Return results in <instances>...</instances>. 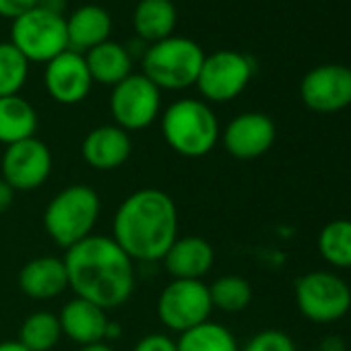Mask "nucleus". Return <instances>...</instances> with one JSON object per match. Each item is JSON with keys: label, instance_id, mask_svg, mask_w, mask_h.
I'll return each instance as SVG.
<instances>
[{"label": "nucleus", "instance_id": "nucleus-37", "mask_svg": "<svg viewBox=\"0 0 351 351\" xmlns=\"http://www.w3.org/2000/svg\"><path fill=\"white\" fill-rule=\"evenodd\" d=\"M310 351H318V349H310Z\"/></svg>", "mask_w": 351, "mask_h": 351}, {"label": "nucleus", "instance_id": "nucleus-18", "mask_svg": "<svg viewBox=\"0 0 351 351\" xmlns=\"http://www.w3.org/2000/svg\"><path fill=\"white\" fill-rule=\"evenodd\" d=\"M19 287L32 300H54L69 287L64 261L58 256H36L19 271Z\"/></svg>", "mask_w": 351, "mask_h": 351}, {"label": "nucleus", "instance_id": "nucleus-13", "mask_svg": "<svg viewBox=\"0 0 351 351\" xmlns=\"http://www.w3.org/2000/svg\"><path fill=\"white\" fill-rule=\"evenodd\" d=\"M44 87L56 104H81L91 93L93 87V79L87 69L85 56L75 50H66L52 58L44 71Z\"/></svg>", "mask_w": 351, "mask_h": 351}, {"label": "nucleus", "instance_id": "nucleus-14", "mask_svg": "<svg viewBox=\"0 0 351 351\" xmlns=\"http://www.w3.org/2000/svg\"><path fill=\"white\" fill-rule=\"evenodd\" d=\"M275 138L277 128L271 116L263 112H244L228 122L219 141L232 157L256 159L273 147Z\"/></svg>", "mask_w": 351, "mask_h": 351}, {"label": "nucleus", "instance_id": "nucleus-30", "mask_svg": "<svg viewBox=\"0 0 351 351\" xmlns=\"http://www.w3.org/2000/svg\"><path fill=\"white\" fill-rule=\"evenodd\" d=\"M40 0H0V17L3 19H19L25 13L34 11Z\"/></svg>", "mask_w": 351, "mask_h": 351}, {"label": "nucleus", "instance_id": "nucleus-16", "mask_svg": "<svg viewBox=\"0 0 351 351\" xmlns=\"http://www.w3.org/2000/svg\"><path fill=\"white\" fill-rule=\"evenodd\" d=\"M58 320L62 335H66L79 347L106 341V328L110 324L108 310L99 308L93 302L75 295L62 306Z\"/></svg>", "mask_w": 351, "mask_h": 351}, {"label": "nucleus", "instance_id": "nucleus-27", "mask_svg": "<svg viewBox=\"0 0 351 351\" xmlns=\"http://www.w3.org/2000/svg\"><path fill=\"white\" fill-rule=\"evenodd\" d=\"M29 77L27 58L11 44H0V97L19 95Z\"/></svg>", "mask_w": 351, "mask_h": 351}, {"label": "nucleus", "instance_id": "nucleus-10", "mask_svg": "<svg viewBox=\"0 0 351 351\" xmlns=\"http://www.w3.org/2000/svg\"><path fill=\"white\" fill-rule=\"evenodd\" d=\"M252 75L254 62L250 56L236 50H219L205 56L197 87L203 99L211 104H228L248 87Z\"/></svg>", "mask_w": 351, "mask_h": 351}, {"label": "nucleus", "instance_id": "nucleus-25", "mask_svg": "<svg viewBox=\"0 0 351 351\" xmlns=\"http://www.w3.org/2000/svg\"><path fill=\"white\" fill-rule=\"evenodd\" d=\"M62 337L58 314L50 310H36L32 312L21 328H19V341L29 351H52Z\"/></svg>", "mask_w": 351, "mask_h": 351}, {"label": "nucleus", "instance_id": "nucleus-36", "mask_svg": "<svg viewBox=\"0 0 351 351\" xmlns=\"http://www.w3.org/2000/svg\"><path fill=\"white\" fill-rule=\"evenodd\" d=\"M77 351H114V347L110 343L101 341V343H93V345H83Z\"/></svg>", "mask_w": 351, "mask_h": 351}, {"label": "nucleus", "instance_id": "nucleus-12", "mask_svg": "<svg viewBox=\"0 0 351 351\" xmlns=\"http://www.w3.org/2000/svg\"><path fill=\"white\" fill-rule=\"evenodd\" d=\"M302 104L316 114H337L351 106V69L345 64H320L308 71L300 83Z\"/></svg>", "mask_w": 351, "mask_h": 351}, {"label": "nucleus", "instance_id": "nucleus-1", "mask_svg": "<svg viewBox=\"0 0 351 351\" xmlns=\"http://www.w3.org/2000/svg\"><path fill=\"white\" fill-rule=\"evenodd\" d=\"M62 261L69 287L77 298L93 302L104 310L120 308L130 300L136 285L134 261L112 236L91 234L71 246Z\"/></svg>", "mask_w": 351, "mask_h": 351}, {"label": "nucleus", "instance_id": "nucleus-6", "mask_svg": "<svg viewBox=\"0 0 351 351\" xmlns=\"http://www.w3.org/2000/svg\"><path fill=\"white\" fill-rule=\"evenodd\" d=\"M11 44L27 58V62L48 64L52 58L69 50V34L64 15L36 7L13 21Z\"/></svg>", "mask_w": 351, "mask_h": 351}, {"label": "nucleus", "instance_id": "nucleus-4", "mask_svg": "<svg viewBox=\"0 0 351 351\" xmlns=\"http://www.w3.org/2000/svg\"><path fill=\"white\" fill-rule=\"evenodd\" d=\"M101 215L99 195L85 184H71L62 189L44 211V230L48 238L69 250L71 246L89 238Z\"/></svg>", "mask_w": 351, "mask_h": 351}, {"label": "nucleus", "instance_id": "nucleus-33", "mask_svg": "<svg viewBox=\"0 0 351 351\" xmlns=\"http://www.w3.org/2000/svg\"><path fill=\"white\" fill-rule=\"evenodd\" d=\"M38 7L46 9V11H52V13H58L62 15L64 7H66V0H40Z\"/></svg>", "mask_w": 351, "mask_h": 351}, {"label": "nucleus", "instance_id": "nucleus-9", "mask_svg": "<svg viewBox=\"0 0 351 351\" xmlns=\"http://www.w3.org/2000/svg\"><path fill=\"white\" fill-rule=\"evenodd\" d=\"M110 114L114 124L126 132L145 130L161 114V89L143 73H132L112 87Z\"/></svg>", "mask_w": 351, "mask_h": 351}, {"label": "nucleus", "instance_id": "nucleus-2", "mask_svg": "<svg viewBox=\"0 0 351 351\" xmlns=\"http://www.w3.org/2000/svg\"><path fill=\"white\" fill-rule=\"evenodd\" d=\"M112 238L134 263L163 261L178 240V207L161 189L134 191L114 213Z\"/></svg>", "mask_w": 351, "mask_h": 351}, {"label": "nucleus", "instance_id": "nucleus-31", "mask_svg": "<svg viewBox=\"0 0 351 351\" xmlns=\"http://www.w3.org/2000/svg\"><path fill=\"white\" fill-rule=\"evenodd\" d=\"M13 199H15V191L0 178V215L9 211V207L13 205Z\"/></svg>", "mask_w": 351, "mask_h": 351}, {"label": "nucleus", "instance_id": "nucleus-15", "mask_svg": "<svg viewBox=\"0 0 351 351\" xmlns=\"http://www.w3.org/2000/svg\"><path fill=\"white\" fill-rule=\"evenodd\" d=\"M132 153L130 132L116 124H104L87 132L81 145L85 163L97 171H112L122 167Z\"/></svg>", "mask_w": 351, "mask_h": 351}, {"label": "nucleus", "instance_id": "nucleus-32", "mask_svg": "<svg viewBox=\"0 0 351 351\" xmlns=\"http://www.w3.org/2000/svg\"><path fill=\"white\" fill-rule=\"evenodd\" d=\"M318 351H345V343L341 337H324Z\"/></svg>", "mask_w": 351, "mask_h": 351}, {"label": "nucleus", "instance_id": "nucleus-5", "mask_svg": "<svg viewBox=\"0 0 351 351\" xmlns=\"http://www.w3.org/2000/svg\"><path fill=\"white\" fill-rule=\"evenodd\" d=\"M205 56L207 54L195 40L171 36L147 46L141 56L143 75L161 91H182L197 85Z\"/></svg>", "mask_w": 351, "mask_h": 351}, {"label": "nucleus", "instance_id": "nucleus-7", "mask_svg": "<svg viewBox=\"0 0 351 351\" xmlns=\"http://www.w3.org/2000/svg\"><path fill=\"white\" fill-rule=\"evenodd\" d=\"M295 304L306 320L330 324L351 310V287L330 271H312L295 281Z\"/></svg>", "mask_w": 351, "mask_h": 351}, {"label": "nucleus", "instance_id": "nucleus-8", "mask_svg": "<svg viewBox=\"0 0 351 351\" xmlns=\"http://www.w3.org/2000/svg\"><path fill=\"white\" fill-rule=\"evenodd\" d=\"M213 302L205 281L171 279L157 298V318L171 332H186L211 320Z\"/></svg>", "mask_w": 351, "mask_h": 351}, {"label": "nucleus", "instance_id": "nucleus-19", "mask_svg": "<svg viewBox=\"0 0 351 351\" xmlns=\"http://www.w3.org/2000/svg\"><path fill=\"white\" fill-rule=\"evenodd\" d=\"M66 34H69V50L87 54L95 46L110 40L112 17L99 5L79 7L66 19Z\"/></svg>", "mask_w": 351, "mask_h": 351}, {"label": "nucleus", "instance_id": "nucleus-3", "mask_svg": "<svg viewBox=\"0 0 351 351\" xmlns=\"http://www.w3.org/2000/svg\"><path fill=\"white\" fill-rule=\"evenodd\" d=\"M161 134L167 147L189 159L209 155L219 138L221 126L213 108L197 97L171 101L161 114Z\"/></svg>", "mask_w": 351, "mask_h": 351}, {"label": "nucleus", "instance_id": "nucleus-11", "mask_svg": "<svg viewBox=\"0 0 351 351\" xmlns=\"http://www.w3.org/2000/svg\"><path fill=\"white\" fill-rule=\"evenodd\" d=\"M52 151L36 136L9 145L0 159L3 178L15 193H32L44 186L52 173Z\"/></svg>", "mask_w": 351, "mask_h": 351}, {"label": "nucleus", "instance_id": "nucleus-20", "mask_svg": "<svg viewBox=\"0 0 351 351\" xmlns=\"http://www.w3.org/2000/svg\"><path fill=\"white\" fill-rule=\"evenodd\" d=\"M178 13L171 0H138L132 13V27L147 46L173 36Z\"/></svg>", "mask_w": 351, "mask_h": 351}, {"label": "nucleus", "instance_id": "nucleus-34", "mask_svg": "<svg viewBox=\"0 0 351 351\" xmlns=\"http://www.w3.org/2000/svg\"><path fill=\"white\" fill-rule=\"evenodd\" d=\"M0 351H29L19 339L15 341H0Z\"/></svg>", "mask_w": 351, "mask_h": 351}, {"label": "nucleus", "instance_id": "nucleus-28", "mask_svg": "<svg viewBox=\"0 0 351 351\" xmlns=\"http://www.w3.org/2000/svg\"><path fill=\"white\" fill-rule=\"evenodd\" d=\"M240 351H298V349L287 332L279 328H267L256 332Z\"/></svg>", "mask_w": 351, "mask_h": 351}, {"label": "nucleus", "instance_id": "nucleus-35", "mask_svg": "<svg viewBox=\"0 0 351 351\" xmlns=\"http://www.w3.org/2000/svg\"><path fill=\"white\" fill-rule=\"evenodd\" d=\"M120 335H122V326H120L118 322L110 320V324H108V328H106V343L112 341V339H118Z\"/></svg>", "mask_w": 351, "mask_h": 351}, {"label": "nucleus", "instance_id": "nucleus-22", "mask_svg": "<svg viewBox=\"0 0 351 351\" xmlns=\"http://www.w3.org/2000/svg\"><path fill=\"white\" fill-rule=\"evenodd\" d=\"M38 112L21 95L0 97V143L15 145L19 141L36 136Z\"/></svg>", "mask_w": 351, "mask_h": 351}, {"label": "nucleus", "instance_id": "nucleus-21", "mask_svg": "<svg viewBox=\"0 0 351 351\" xmlns=\"http://www.w3.org/2000/svg\"><path fill=\"white\" fill-rule=\"evenodd\" d=\"M83 56L93 83L116 87L120 81L132 75V54L126 46L118 42L108 40Z\"/></svg>", "mask_w": 351, "mask_h": 351}, {"label": "nucleus", "instance_id": "nucleus-26", "mask_svg": "<svg viewBox=\"0 0 351 351\" xmlns=\"http://www.w3.org/2000/svg\"><path fill=\"white\" fill-rule=\"evenodd\" d=\"M213 308L223 312H242L252 302V287L240 275H223L209 285Z\"/></svg>", "mask_w": 351, "mask_h": 351}, {"label": "nucleus", "instance_id": "nucleus-29", "mask_svg": "<svg viewBox=\"0 0 351 351\" xmlns=\"http://www.w3.org/2000/svg\"><path fill=\"white\" fill-rule=\"evenodd\" d=\"M132 351H178V345L165 332H149L136 341Z\"/></svg>", "mask_w": 351, "mask_h": 351}, {"label": "nucleus", "instance_id": "nucleus-24", "mask_svg": "<svg viewBox=\"0 0 351 351\" xmlns=\"http://www.w3.org/2000/svg\"><path fill=\"white\" fill-rule=\"evenodd\" d=\"M318 254L337 269H351V219L328 221L316 240Z\"/></svg>", "mask_w": 351, "mask_h": 351}, {"label": "nucleus", "instance_id": "nucleus-23", "mask_svg": "<svg viewBox=\"0 0 351 351\" xmlns=\"http://www.w3.org/2000/svg\"><path fill=\"white\" fill-rule=\"evenodd\" d=\"M176 345H178V351H240L234 332L215 320H207L182 332Z\"/></svg>", "mask_w": 351, "mask_h": 351}, {"label": "nucleus", "instance_id": "nucleus-17", "mask_svg": "<svg viewBox=\"0 0 351 351\" xmlns=\"http://www.w3.org/2000/svg\"><path fill=\"white\" fill-rule=\"evenodd\" d=\"M213 246L199 236L178 238L163 256V267L171 275V279L203 281V277L213 269Z\"/></svg>", "mask_w": 351, "mask_h": 351}]
</instances>
